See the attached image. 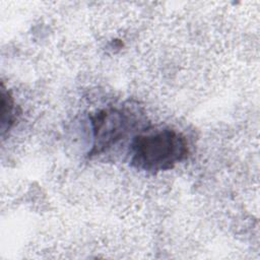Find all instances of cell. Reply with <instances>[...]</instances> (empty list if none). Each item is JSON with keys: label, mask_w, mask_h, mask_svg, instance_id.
Listing matches in <instances>:
<instances>
[{"label": "cell", "mask_w": 260, "mask_h": 260, "mask_svg": "<svg viewBox=\"0 0 260 260\" xmlns=\"http://www.w3.org/2000/svg\"><path fill=\"white\" fill-rule=\"evenodd\" d=\"M130 153L133 167L155 174L171 170L187 158L189 147L186 137L181 132L164 128L134 136Z\"/></svg>", "instance_id": "1"}, {"label": "cell", "mask_w": 260, "mask_h": 260, "mask_svg": "<svg viewBox=\"0 0 260 260\" xmlns=\"http://www.w3.org/2000/svg\"><path fill=\"white\" fill-rule=\"evenodd\" d=\"M93 144L91 155L109 149L130 131L133 119L130 113L118 108L100 110L91 117Z\"/></svg>", "instance_id": "2"}, {"label": "cell", "mask_w": 260, "mask_h": 260, "mask_svg": "<svg viewBox=\"0 0 260 260\" xmlns=\"http://www.w3.org/2000/svg\"><path fill=\"white\" fill-rule=\"evenodd\" d=\"M1 129L2 134H4V132L8 131L13 125L16 114L13 96L3 85L1 87Z\"/></svg>", "instance_id": "3"}]
</instances>
